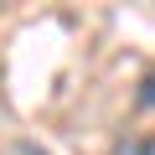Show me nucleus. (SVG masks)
<instances>
[{
	"label": "nucleus",
	"instance_id": "1",
	"mask_svg": "<svg viewBox=\"0 0 155 155\" xmlns=\"http://www.w3.org/2000/svg\"><path fill=\"white\" fill-rule=\"evenodd\" d=\"M114 155H155V134H140V140H119Z\"/></svg>",
	"mask_w": 155,
	"mask_h": 155
},
{
	"label": "nucleus",
	"instance_id": "2",
	"mask_svg": "<svg viewBox=\"0 0 155 155\" xmlns=\"http://www.w3.org/2000/svg\"><path fill=\"white\" fill-rule=\"evenodd\" d=\"M134 109H155V72H145V83H140V98Z\"/></svg>",
	"mask_w": 155,
	"mask_h": 155
}]
</instances>
